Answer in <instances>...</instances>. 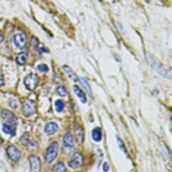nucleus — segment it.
<instances>
[{
	"mask_svg": "<svg viewBox=\"0 0 172 172\" xmlns=\"http://www.w3.org/2000/svg\"><path fill=\"white\" fill-rule=\"evenodd\" d=\"M3 131H4L5 134H10L12 136H14L16 134V128H15L14 125L4 124V125H3Z\"/></svg>",
	"mask_w": 172,
	"mask_h": 172,
	"instance_id": "17",
	"label": "nucleus"
},
{
	"mask_svg": "<svg viewBox=\"0 0 172 172\" xmlns=\"http://www.w3.org/2000/svg\"><path fill=\"white\" fill-rule=\"evenodd\" d=\"M118 142H119V146H120V148L124 150V152H126V149L125 148V146H124V143H123V142L122 141V140L120 139V138H118Z\"/></svg>",
	"mask_w": 172,
	"mask_h": 172,
	"instance_id": "24",
	"label": "nucleus"
},
{
	"mask_svg": "<svg viewBox=\"0 0 172 172\" xmlns=\"http://www.w3.org/2000/svg\"><path fill=\"white\" fill-rule=\"evenodd\" d=\"M4 36L3 35L1 30H0V43H2L3 41H4Z\"/></svg>",
	"mask_w": 172,
	"mask_h": 172,
	"instance_id": "29",
	"label": "nucleus"
},
{
	"mask_svg": "<svg viewBox=\"0 0 172 172\" xmlns=\"http://www.w3.org/2000/svg\"><path fill=\"white\" fill-rule=\"evenodd\" d=\"M84 164L83 156L80 152H75L70 159L68 165L72 169H77L81 167Z\"/></svg>",
	"mask_w": 172,
	"mask_h": 172,
	"instance_id": "4",
	"label": "nucleus"
},
{
	"mask_svg": "<svg viewBox=\"0 0 172 172\" xmlns=\"http://www.w3.org/2000/svg\"><path fill=\"white\" fill-rule=\"evenodd\" d=\"M30 166V172H40L41 168V160L36 155H31L29 158Z\"/></svg>",
	"mask_w": 172,
	"mask_h": 172,
	"instance_id": "7",
	"label": "nucleus"
},
{
	"mask_svg": "<svg viewBox=\"0 0 172 172\" xmlns=\"http://www.w3.org/2000/svg\"><path fill=\"white\" fill-rule=\"evenodd\" d=\"M73 91L82 103L87 102V97H86V95L84 94V92L82 91L81 89L78 87V86L74 85L73 86Z\"/></svg>",
	"mask_w": 172,
	"mask_h": 172,
	"instance_id": "12",
	"label": "nucleus"
},
{
	"mask_svg": "<svg viewBox=\"0 0 172 172\" xmlns=\"http://www.w3.org/2000/svg\"><path fill=\"white\" fill-rule=\"evenodd\" d=\"M74 134L76 141L78 144L82 143L84 140V132L81 126L76 125L74 127Z\"/></svg>",
	"mask_w": 172,
	"mask_h": 172,
	"instance_id": "11",
	"label": "nucleus"
},
{
	"mask_svg": "<svg viewBox=\"0 0 172 172\" xmlns=\"http://www.w3.org/2000/svg\"><path fill=\"white\" fill-rule=\"evenodd\" d=\"M37 69L41 72H47L49 70V67L46 64H39Z\"/></svg>",
	"mask_w": 172,
	"mask_h": 172,
	"instance_id": "22",
	"label": "nucleus"
},
{
	"mask_svg": "<svg viewBox=\"0 0 172 172\" xmlns=\"http://www.w3.org/2000/svg\"><path fill=\"white\" fill-rule=\"evenodd\" d=\"M6 152H7L8 157L14 162H18L21 157L20 151L14 145L9 146L6 150Z\"/></svg>",
	"mask_w": 172,
	"mask_h": 172,
	"instance_id": "6",
	"label": "nucleus"
},
{
	"mask_svg": "<svg viewBox=\"0 0 172 172\" xmlns=\"http://www.w3.org/2000/svg\"><path fill=\"white\" fill-rule=\"evenodd\" d=\"M59 130L57 124L55 122H50L45 125V132L48 135H53L57 133V131Z\"/></svg>",
	"mask_w": 172,
	"mask_h": 172,
	"instance_id": "10",
	"label": "nucleus"
},
{
	"mask_svg": "<svg viewBox=\"0 0 172 172\" xmlns=\"http://www.w3.org/2000/svg\"><path fill=\"white\" fill-rule=\"evenodd\" d=\"M55 106H56V109L58 113H60L65 108V103L64 101L58 100L56 102H55Z\"/></svg>",
	"mask_w": 172,
	"mask_h": 172,
	"instance_id": "20",
	"label": "nucleus"
},
{
	"mask_svg": "<svg viewBox=\"0 0 172 172\" xmlns=\"http://www.w3.org/2000/svg\"><path fill=\"white\" fill-rule=\"evenodd\" d=\"M28 57H29V54L26 53V52L20 53L16 57V63L19 64V65H23V64L26 63Z\"/></svg>",
	"mask_w": 172,
	"mask_h": 172,
	"instance_id": "15",
	"label": "nucleus"
},
{
	"mask_svg": "<svg viewBox=\"0 0 172 172\" xmlns=\"http://www.w3.org/2000/svg\"><path fill=\"white\" fill-rule=\"evenodd\" d=\"M57 93L59 96L61 97H66L67 94L66 89L64 86H59L57 88Z\"/></svg>",
	"mask_w": 172,
	"mask_h": 172,
	"instance_id": "21",
	"label": "nucleus"
},
{
	"mask_svg": "<svg viewBox=\"0 0 172 172\" xmlns=\"http://www.w3.org/2000/svg\"><path fill=\"white\" fill-rule=\"evenodd\" d=\"M53 172H66V168L64 163L59 162L56 165H54Z\"/></svg>",
	"mask_w": 172,
	"mask_h": 172,
	"instance_id": "19",
	"label": "nucleus"
},
{
	"mask_svg": "<svg viewBox=\"0 0 172 172\" xmlns=\"http://www.w3.org/2000/svg\"><path fill=\"white\" fill-rule=\"evenodd\" d=\"M116 27H117V29H118L119 32H120V33L124 32V28H123V27H122L120 24L117 23L116 24Z\"/></svg>",
	"mask_w": 172,
	"mask_h": 172,
	"instance_id": "26",
	"label": "nucleus"
},
{
	"mask_svg": "<svg viewBox=\"0 0 172 172\" xmlns=\"http://www.w3.org/2000/svg\"><path fill=\"white\" fill-rule=\"evenodd\" d=\"M146 60L148 61L149 64L152 67H153L157 71H158L159 73H161L162 75L166 77L167 78H171V70H167L165 69L161 64L159 63L158 60H157L155 58H154L153 56H151L150 54H148L146 56Z\"/></svg>",
	"mask_w": 172,
	"mask_h": 172,
	"instance_id": "1",
	"label": "nucleus"
},
{
	"mask_svg": "<svg viewBox=\"0 0 172 172\" xmlns=\"http://www.w3.org/2000/svg\"><path fill=\"white\" fill-rule=\"evenodd\" d=\"M59 151V145L57 142H53L48 147L45 154V161L47 164H50L53 162L57 156Z\"/></svg>",
	"mask_w": 172,
	"mask_h": 172,
	"instance_id": "2",
	"label": "nucleus"
},
{
	"mask_svg": "<svg viewBox=\"0 0 172 172\" xmlns=\"http://www.w3.org/2000/svg\"><path fill=\"white\" fill-rule=\"evenodd\" d=\"M32 44H33V45L35 46V47H36V46L37 45H39V41L37 40V39H36V38H33V39H32Z\"/></svg>",
	"mask_w": 172,
	"mask_h": 172,
	"instance_id": "28",
	"label": "nucleus"
},
{
	"mask_svg": "<svg viewBox=\"0 0 172 172\" xmlns=\"http://www.w3.org/2000/svg\"><path fill=\"white\" fill-rule=\"evenodd\" d=\"M14 41L15 43V45H16L17 48H18L19 49H22L26 44V41H27L26 35L24 33H17L16 35H14Z\"/></svg>",
	"mask_w": 172,
	"mask_h": 172,
	"instance_id": "8",
	"label": "nucleus"
},
{
	"mask_svg": "<svg viewBox=\"0 0 172 172\" xmlns=\"http://www.w3.org/2000/svg\"><path fill=\"white\" fill-rule=\"evenodd\" d=\"M63 69L64 70V71L67 75V76L69 77L73 80L74 81H78V77L77 75L76 74V73L73 71V70L70 68V66H63Z\"/></svg>",
	"mask_w": 172,
	"mask_h": 172,
	"instance_id": "14",
	"label": "nucleus"
},
{
	"mask_svg": "<svg viewBox=\"0 0 172 172\" xmlns=\"http://www.w3.org/2000/svg\"><path fill=\"white\" fill-rule=\"evenodd\" d=\"M80 81H81V85L83 86V88L85 89L86 91H87V93L88 94L89 96H90L91 98L93 97V91H92L90 85L88 84V83L87 82V80H86V79L85 78H81Z\"/></svg>",
	"mask_w": 172,
	"mask_h": 172,
	"instance_id": "18",
	"label": "nucleus"
},
{
	"mask_svg": "<svg viewBox=\"0 0 172 172\" xmlns=\"http://www.w3.org/2000/svg\"><path fill=\"white\" fill-rule=\"evenodd\" d=\"M109 170V165L107 162H105L103 165V171L104 172H107Z\"/></svg>",
	"mask_w": 172,
	"mask_h": 172,
	"instance_id": "25",
	"label": "nucleus"
},
{
	"mask_svg": "<svg viewBox=\"0 0 172 172\" xmlns=\"http://www.w3.org/2000/svg\"><path fill=\"white\" fill-rule=\"evenodd\" d=\"M2 116L6 122L10 123V124H13L14 125H16L17 123V118L13 113H12L10 110H4L2 112Z\"/></svg>",
	"mask_w": 172,
	"mask_h": 172,
	"instance_id": "9",
	"label": "nucleus"
},
{
	"mask_svg": "<svg viewBox=\"0 0 172 172\" xmlns=\"http://www.w3.org/2000/svg\"><path fill=\"white\" fill-rule=\"evenodd\" d=\"M4 84V76L2 75V73L0 72V87L2 86Z\"/></svg>",
	"mask_w": 172,
	"mask_h": 172,
	"instance_id": "27",
	"label": "nucleus"
},
{
	"mask_svg": "<svg viewBox=\"0 0 172 172\" xmlns=\"http://www.w3.org/2000/svg\"><path fill=\"white\" fill-rule=\"evenodd\" d=\"M92 137L95 142H100L102 139V131L100 127L95 128L92 132Z\"/></svg>",
	"mask_w": 172,
	"mask_h": 172,
	"instance_id": "16",
	"label": "nucleus"
},
{
	"mask_svg": "<svg viewBox=\"0 0 172 172\" xmlns=\"http://www.w3.org/2000/svg\"><path fill=\"white\" fill-rule=\"evenodd\" d=\"M2 142V138H1V136H0V143Z\"/></svg>",
	"mask_w": 172,
	"mask_h": 172,
	"instance_id": "30",
	"label": "nucleus"
},
{
	"mask_svg": "<svg viewBox=\"0 0 172 172\" xmlns=\"http://www.w3.org/2000/svg\"><path fill=\"white\" fill-rule=\"evenodd\" d=\"M29 136L27 134H25L23 136H22V138H20V142L22 144H24V145H26V144L28 143L29 142Z\"/></svg>",
	"mask_w": 172,
	"mask_h": 172,
	"instance_id": "23",
	"label": "nucleus"
},
{
	"mask_svg": "<svg viewBox=\"0 0 172 172\" xmlns=\"http://www.w3.org/2000/svg\"><path fill=\"white\" fill-rule=\"evenodd\" d=\"M36 110V104L32 100H26L23 104L22 111L26 116H30L35 114Z\"/></svg>",
	"mask_w": 172,
	"mask_h": 172,
	"instance_id": "5",
	"label": "nucleus"
},
{
	"mask_svg": "<svg viewBox=\"0 0 172 172\" xmlns=\"http://www.w3.org/2000/svg\"><path fill=\"white\" fill-rule=\"evenodd\" d=\"M64 146H66L67 149L74 148V140L71 133L67 132V133L64 137Z\"/></svg>",
	"mask_w": 172,
	"mask_h": 172,
	"instance_id": "13",
	"label": "nucleus"
},
{
	"mask_svg": "<svg viewBox=\"0 0 172 172\" xmlns=\"http://www.w3.org/2000/svg\"><path fill=\"white\" fill-rule=\"evenodd\" d=\"M24 84L29 90H34L39 84V78L37 75L33 74V73L27 75L24 79Z\"/></svg>",
	"mask_w": 172,
	"mask_h": 172,
	"instance_id": "3",
	"label": "nucleus"
}]
</instances>
